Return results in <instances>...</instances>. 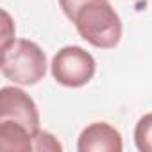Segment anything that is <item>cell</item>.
Masks as SVG:
<instances>
[{
  "mask_svg": "<svg viewBox=\"0 0 152 152\" xmlns=\"http://www.w3.org/2000/svg\"><path fill=\"white\" fill-rule=\"evenodd\" d=\"M134 143L141 152H152V113L143 115L134 129Z\"/></svg>",
  "mask_w": 152,
  "mask_h": 152,
  "instance_id": "obj_7",
  "label": "cell"
},
{
  "mask_svg": "<svg viewBox=\"0 0 152 152\" xmlns=\"http://www.w3.org/2000/svg\"><path fill=\"white\" fill-rule=\"evenodd\" d=\"M52 77L66 88H81L91 81L97 64L90 52L81 47H63L52 59Z\"/></svg>",
  "mask_w": 152,
  "mask_h": 152,
  "instance_id": "obj_3",
  "label": "cell"
},
{
  "mask_svg": "<svg viewBox=\"0 0 152 152\" xmlns=\"http://www.w3.org/2000/svg\"><path fill=\"white\" fill-rule=\"evenodd\" d=\"M2 73L4 77L22 86L38 84L47 72L45 52L29 39H13L2 47Z\"/></svg>",
  "mask_w": 152,
  "mask_h": 152,
  "instance_id": "obj_2",
  "label": "cell"
},
{
  "mask_svg": "<svg viewBox=\"0 0 152 152\" xmlns=\"http://www.w3.org/2000/svg\"><path fill=\"white\" fill-rule=\"evenodd\" d=\"M2 16H4V39H2V47H6V45H9L15 39V29H13V22H11V16L7 15V11H2Z\"/></svg>",
  "mask_w": 152,
  "mask_h": 152,
  "instance_id": "obj_9",
  "label": "cell"
},
{
  "mask_svg": "<svg viewBox=\"0 0 152 152\" xmlns=\"http://www.w3.org/2000/svg\"><path fill=\"white\" fill-rule=\"evenodd\" d=\"M32 150H38V152H41V150L61 152L63 147L50 132H45V131L38 129V131L32 132Z\"/></svg>",
  "mask_w": 152,
  "mask_h": 152,
  "instance_id": "obj_8",
  "label": "cell"
},
{
  "mask_svg": "<svg viewBox=\"0 0 152 152\" xmlns=\"http://www.w3.org/2000/svg\"><path fill=\"white\" fill-rule=\"evenodd\" d=\"M79 36L97 48H113L122 38V22L109 0H59Z\"/></svg>",
  "mask_w": 152,
  "mask_h": 152,
  "instance_id": "obj_1",
  "label": "cell"
},
{
  "mask_svg": "<svg viewBox=\"0 0 152 152\" xmlns=\"http://www.w3.org/2000/svg\"><path fill=\"white\" fill-rule=\"evenodd\" d=\"M77 148L79 152H120L124 143L120 132L113 125L106 122H95L81 132Z\"/></svg>",
  "mask_w": 152,
  "mask_h": 152,
  "instance_id": "obj_5",
  "label": "cell"
},
{
  "mask_svg": "<svg viewBox=\"0 0 152 152\" xmlns=\"http://www.w3.org/2000/svg\"><path fill=\"white\" fill-rule=\"evenodd\" d=\"M0 148L2 150H32V132L16 122H0Z\"/></svg>",
  "mask_w": 152,
  "mask_h": 152,
  "instance_id": "obj_6",
  "label": "cell"
},
{
  "mask_svg": "<svg viewBox=\"0 0 152 152\" xmlns=\"http://www.w3.org/2000/svg\"><path fill=\"white\" fill-rule=\"evenodd\" d=\"M16 122L31 132L39 129V113L34 100L20 88L4 86L0 90V122Z\"/></svg>",
  "mask_w": 152,
  "mask_h": 152,
  "instance_id": "obj_4",
  "label": "cell"
}]
</instances>
